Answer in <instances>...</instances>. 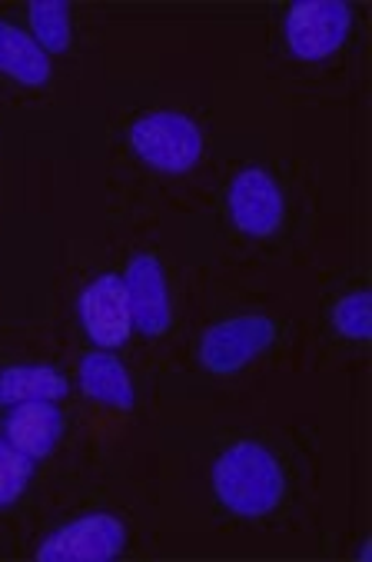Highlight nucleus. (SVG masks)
I'll return each mask as SVG.
<instances>
[{"instance_id":"obj_1","label":"nucleus","mask_w":372,"mask_h":562,"mask_svg":"<svg viewBox=\"0 0 372 562\" xmlns=\"http://www.w3.org/2000/svg\"><path fill=\"white\" fill-rule=\"evenodd\" d=\"M160 509L223 536H300L319 522L323 439L300 423L157 432Z\"/></svg>"},{"instance_id":"obj_2","label":"nucleus","mask_w":372,"mask_h":562,"mask_svg":"<svg viewBox=\"0 0 372 562\" xmlns=\"http://www.w3.org/2000/svg\"><path fill=\"white\" fill-rule=\"evenodd\" d=\"M323 180L303 157L280 150L223 154L213 187L190 220L193 257L206 273L263 280L303 267L323 244Z\"/></svg>"},{"instance_id":"obj_3","label":"nucleus","mask_w":372,"mask_h":562,"mask_svg":"<svg viewBox=\"0 0 372 562\" xmlns=\"http://www.w3.org/2000/svg\"><path fill=\"white\" fill-rule=\"evenodd\" d=\"M219 160L213 117L196 97L180 90L131 93L103 121V216L193 220Z\"/></svg>"},{"instance_id":"obj_4","label":"nucleus","mask_w":372,"mask_h":562,"mask_svg":"<svg viewBox=\"0 0 372 562\" xmlns=\"http://www.w3.org/2000/svg\"><path fill=\"white\" fill-rule=\"evenodd\" d=\"M193 270L190 316L160 400H246L270 376L303 370L306 316L283 293Z\"/></svg>"},{"instance_id":"obj_5","label":"nucleus","mask_w":372,"mask_h":562,"mask_svg":"<svg viewBox=\"0 0 372 562\" xmlns=\"http://www.w3.org/2000/svg\"><path fill=\"white\" fill-rule=\"evenodd\" d=\"M160 522L157 480L140 473L83 480L24 529L0 539V555L31 562L150 559L160 549Z\"/></svg>"},{"instance_id":"obj_6","label":"nucleus","mask_w":372,"mask_h":562,"mask_svg":"<svg viewBox=\"0 0 372 562\" xmlns=\"http://www.w3.org/2000/svg\"><path fill=\"white\" fill-rule=\"evenodd\" d=\"M267 80L290 106H329L362 97L369 80V4L362 0L273 4Z\"/></svg>"},{"instance_id":"obj_7","label":"nucleus","mask_w":372,"mask_h":562,"mask_svg":"<svg viewBox=\"0 0 372 562\" xmlns=\"http://www.w3.org/2000/svg\"><path fill=\"white\" fill-rule=\"evenodd\" d=\"M157 220H113L106 216V244L120 263L131 296L134 363L147 386L160 396L173 370L180 336L193 303V263L180 257Z\"/></svg>"},{"instance_id":"obj_8","label":"nucleus","mask_w":372,"mask_h":562,"mask_svg":"<svg viewBox=\"0 0 372 562\" xmlns=\"http://www.w3.org/2000/svg\"><path fill=\"white\" fill-rule=\"evenodd\" d=\"M54 290L67 333L77 344L134 360L131 296L106 237L67 244L54 270Z\"/></svg>"},{"instance_id":"obj_9","label":"nucleus","mask_w":372,"mask_h":562,"mask_svg":"<svg viewBox=\"0 0 372 562\" xmlns=\"http://www.w3.org/2000/svg\"><path fill=\"white\" fill-rule=\"evenodd\" d=\"M372 347V283L365 260L329 267L319 277L316 313L306 319L303 370L362 373Z\"/></svg>"},{"instance_id":"obj_10","label":"nucleus","mask_w":372,"mask_h":562,"mask_svg":"<svg viewBox=\"0 0 372 562\" xmlns=\"http://www.w3.org/2000/svg\"><path fill=\"white\" fill-rule=\"evenodd\" d=\"M74 93L77 80L41 50L14 4H0V103L14 114H47L70 103Z\"/></svg>"},{"instance_id":"obj_11","label":"nucleus","mask_w":372,"mask_h":562,"mask_svg":"<svg viewBox=\"0 0 372 562\" xmlns=\"http://www.w3.org/2000/svg\"><path fill=\"white\" fill-rule=\"evenodd\" d=\"M14 14L41 44V50L80 83L87 57L100 47L97 8L74 4V0H24V4H14Z\"/></svg>"},{"instance_id":"obj_12","label":"nucleus","mask_w":372,"mask_h":562,"mask_svg":"<svg viewBox=\"0 0 372 562\" xmlns=\"http://www.w3.org/2000/svg\"><path fill=\"white\" fill-rule=\"evenodd\" d=\"M11 117L18 114L0 103V210L14 206V187H18V147H14Z\"/></svg>"},{"instance_id":"obj_13","label":"nucleus","mask_w":372,"mask_h":562,"mask_svg":"<svg viewBox=\"0 0 372 562\" xmlns=\"http://www.w3.org/2000/svg\"><path fill=\"white\" fill-rule=\"evenodd\" d=\"M21 313H24V303H18V300H11L4 310H0V360H4V353H8V347L14 340V329H18Z\"/></svg>"},{"instance_id":"obj_14","label":"nucleus","mask_w":372,"mask_h":562,"mask_svg":"<svg viewBox=\"0 0 372 562\" xmlns=\"http://www.w3.org/2000/svg\"><path fill=\"white\" fill-rule=\"evenodd\" d=\"M8 237H11V210H0V260H4Z\"/></svg>"},{"instance_id":"obj_15","label":"nucleus","mask_w":372,"mask_h":562,"mask_svg":"<svg viewBox=\"0 0 372 562\" xmlns=\"http://www.w3.org/2000/svg\"><path fill=\"white\" fill-rule=\"evenodd\" d=\"M11 300H14V296H11V286L4 283V273H0V310H4Z\"/></svg>"}]
</instances>
